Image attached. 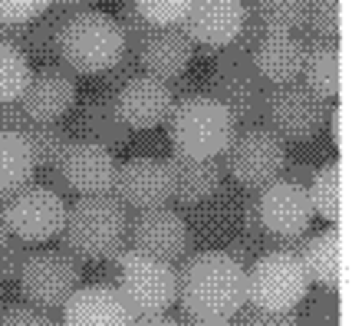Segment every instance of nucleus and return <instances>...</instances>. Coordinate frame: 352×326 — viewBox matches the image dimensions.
Returning <instances> with one entry per match:
<instances>
[{
    "instance_id": "f257e3e1",
    "label": "nucleus",
    "mask_w": 352,
    "mask_h": 326,
    "mask_svg": "<svg viewBox=\"0 0 352 326\" xmlns=\"http://www.w3.org/2000/svg\"><path fill=\"white\" fill-rule=\"evenodd\" d=\"M178 274V300L191 323L234 320L247 303V270L228 250H204L184 257Z\"/></svg>"
},
{
    "instance_id": "f03ea898",
    "label": "nucleus",
    "mask_w": 352,
    "mask_h": 326,
    "mask_svg": "<svg viewBox=\"0 0 352 326\" xmlns=\"http://www.w3.org/2000/svg\"><path fill=\"white\" fill-rule=\"evenodd\" d=\"M60 241L66 254L76 261H99L106 264L129 241V211L112 195H86L66 208Z\"/></svg>"
},
{
    "instance_id": "7ed1b4c3",
    "label": "nucleus",
    "mask_w": 352,
    "mask_h": 326,
    "mask_svg": "<svg viewBox=\"0 0 352 326\" xmlns=\"http://www.w3.org/2000/svg\"><path fill=\"white\" fill-rule=\"evenodd\" d=\"M125 40L112 14H102L96 7L66 10L56 33V56L69 73L79 76H99L122 56Z\"/></svg>"
},
{
    "instance_id": "20e7f679",
    "label": "nucleus",
    "mask_w": 352,
    "mask_h": 326,
    "mask_svg": "<svg viewBox=\"0 0 352 326\" xmlns=\"http://www.w3.org/2000/svg\"><path fill=\"white\" fill-rule=\"evenodd\" d=\"M261 30L244 20L241 36L221 47L214 53V69H211V93L221 106L230 112V119L237 125H254L263 112V93L267 83L257 76L254 63H250V50L257 43Z\"/></svg>"
},
{
    "instance_id": "39448f33",
    "label": "nucleus",
    "mask_w": 352,
    "mask_h": 326,
    "mask_svg": "<svg viewBox=\"0 0 352 326\" xmlns=\"http://www.w3.org/2000/svg\"><path fill=\"white\" fill-rule=\"evenodd\" d=\"M165 125H168L171 152L178 158H221L237 132L230 112L208 93L175 99V109Z\"/></svg>"
},
{
    "instance_id": "423d86ee",
    "label": "nucleus",
    "mask_w": 352,
    "mask_h": 326,
    "mask_svg": "<svg viewBox=\"0 0 352 326\" xmlns=\"http://www.w3.org/2000/svg\"><path fill=\"white\" fill-rule=\"evenodd\" d=\"M116 264V280L112 287L122 294L129 310L135 316H155V313H168L178 303V274L175 264L155 261L148 254L138 250H119L112 257Z\"/></svg>"
},
{
    "instance_id": "0eeeda50",
    "label": "nucleus",
    "mask_w": 352,
    "mask_h": 326,
    "mask_svg": "<svg viewBox=\"0 0 352 326\" xmlns=\"http://www.w3.org/2000/svg\"><path fill=\"white\" fill-rule=\"evenodd\" d=\"M309 287L307 267L290 248L261 254L247 267V303L261 310H296L307 300Z\"/></svg>"
},
{
    "instance_id": "6e6552de",
    "label": "nucleus",
    "mask_w": 352,
    "mask_h": 326,
    "mask_svg": "<svg viewBox=\"0 0 352 326\" xmlns=\"http://www.w3.org/2000/svg\"><path fill=\"white\" fill-rule=\"evenodd\" d=\"M329 112H333L329 99H322L309 86L293 79V83L267 86L261 119L283 142H307L322 129V122L329 119Z\"/></svg>"
},
{
    "instance_id": "1a4fd4ad",
    "label": "nucleus",
    "mask_w": 352,
    "mask_h": 326,
    "mask_svg": "<svg viewBox=\"0 0 352 326\" xmlns=\"http://www.w3.org/2000/svg\"><path fill=\"white\" fill-rule=\"evenodd\" d=\"M254 204H257L263 241L300 250V241L313 224V204H309L307 185H296V182L280 175L254 195Z\"/></svg>"
},
{
    "instance_id": "9d476101",
    "label": "nucleus",
    "mask_w": 352,
    "mask_h": 326,
    "mask_svg": "<svg viewBox=\"0 0 352 326\" xmlns=\"http://www.w3.org/2000/svg\"><path fill=\"white\" fill-rule=\"evenodd\" d=\"M228 175L247 191H261L287 169V142L274 135L267 125H247L234 132L228 152H224Z\"/></svg>"
},
{
    "instance_id": "9b49d317",
    "label": "nucleus",
    "mask_w": 352,
    "mask_h": 326,
    "mask_svg": "<svg viewBox=\"0 0 352 326\" xmlns=\"http://www.w3.org/2000/svg\"><path fill=\"white\" fill-rule=\"evenodd\" d=\"M20 290L40 310H60L82 283V267L66 250H30L27 264L20 270Z\"/></svg>"
},
{
    "instance_id": "f8f14e48",
    "label": "nucleus",
    "mask_w": 352,
    "mask_h": 326,
    "mask_svg": "<svg viewBox=\"0 0 352 326\" xmlns=\"http://www.w3.org/2000/svg\"><path fill=\"white\" fill-rule=\"evenodd\" d=\"M3 215H7V234L27 244H43L50 237H60L66 221V202L53 188L27 185L3 202Z\"/></svg>"
},
{
    "instance_id": "ddd939ff",
    "label": "nucleus",
    "mask_w": 352,
    "mask_h": 326,
    "mask_svg": "<svg viewBox=\"0 0 352 326\" xmlns=\"http://www.w3.org/2000/svg\"><path fill=\"white\" fill-rule=\"evenodd\" d=\"M116 171H119V162L109 149L86 139H73L66 145L63 158L56 162L53 175H56L60 188L86 198V195H112Z\"/></svg>"
},
{
    "instance_id": "4468645a",
    "label": "nucleus",
    "mask_w": 352,
    "mask_h": 326,
    "mask_svg": "<svg viewBox=\"0 0 352 326\" xmlns=\"http://www.w3.org/2000/svg\"><path fill=\"white\" fill-rule=\"evenodd\" d=\"M112 198L125 211H152V208H168L175 202L171 191L168 162L162 158H129L116 171Z\"/></svg>"
},
{
    "instance_id": "2eb2a0df",
    "label": "nucleus",
    "mask_w": 352,
    "mask_h": 326,
    "mask_svg": "<svg viewBox=\"0 0 352 326\" xmlns=\"http://www.w3.org/2000/svg\"><path fill=\"white\" fill-rule=\"evenodd\" d=\"M129 244L138 254H148L155 261L178 264L188 257L191 231L184 224V217L171 208H152V211H138L135 221L129 224Z\"/></svg>"
},
{
    "instance_id": "dca6fc26",
    "label": "nucleus",
    "mask_w": 352,
    "mask_h": 326,
    "mask_svg": "<svg viewBox=\"0 0 352 326\" xmlns=\"http://www.w3.org/2000/svg\"><path fill=\"white\" fill-rule=\"evenodd\" d=\"M112 102H116L119 119L132 132H145V129L168 122L171 109H175V89L171 83H162L148 73H135L112 93Z\"/></svg>"
},
{
    "instance_id": "f3484780",
    "label": "nucleus",
    "mask_w": 352,
    "mask_h": 326,
    "mask_svg": "<svg viewBox=\"0 0 352 326\" xmlns=\"http://www.w3.org/2000/svg\"><path fill=\"white\" fill-rule=\"evenodd\" d=\"M247 20L244 0H191L188 14L182 20V30L191 43L208 50H221L234 43Z\"/></svg>"
},
{
    "instance_id": "a211bd4d",
    "label": "nucleus",
    "mask_w": 352,
    "mask_h": 326,
    "mask_svg": "<svg viewBox=\"0 0 352 326\" xmlns=\"http://www.w3.org/2000/svg\"><path fill=\"white\" fill-rule=\"evenodd\" d=\"M76 106V73L66 66H40L20 96V109L30 122H60Z\"/></svg>"
},
{
    "instance_id": "6ab92c4d",
    "label": "nucleus",
    "mask_w": 352,
    "mask_h": 326,
    "mask_svg": "<svg viewBox=\"0 0 352 326\" xmlns=\"http://www.w3.org/2000/svg\"><path fill=\"white\" fill-rule=\"evenodd\" d=\"M60 310V326H132L135 320V313L129 310V303L112 283H79Z\"/></svg>"
},
{
    "instance_id": "aec40b11",
    "label": "nucleus",
    "mask_w": 352,
    "mask_h": 326,
    "mask_svg": "<svg viewBox=\"0 0 352 326\" xmlns=\"http://www.w3.org/2000/svg\"><path fill=\"white\" fill-rule=\"evenodd\" d=\"M300 261L307 267L309 283H320L322 290L339 294L349 277V248H346V234L336 228H326L320 234H303L300 241Z\"/></svg>"
},
{
    "instance_id": "412c9836",
    "label": "nucleus",
    "mask_w": 352,
    "mask_h": 326,
    "mask_svg": "<svg viewBox=\"0 0 352 326\" xmlns=\"http://www.w3.org/2000/svg\"><path fill=\"white\" fill-rule=\"evenodd\" d=\"M135 56L142 73L171 83V79H182L184 69L191 66L195 43L184 36L182 27H152L145 33V40L138 43Z\"/></svg>"
},
{
    "instance_id": "4be33fe9",
    "label": "nucleus",
    "mask_w": 352,
    "mask_h": 326,
    "mask_svg": "<svg viewBox=\"0 0 352 326\" xmlns=\"http://www.w3.org/2000/svg\"><path fill=\"white\" fill-rule=\"evenodd\" d=\"M73 132H76L79 139L96 142V145L109 149V152L125 149L129 139H132V129L119 119L116 102H112V93H106V89L89 93V96H82V99H79Z\"/></svg>"
},
{
    "instance_id": "5701e85b",
    "label": "nucleus",
    "mask_w": 352,
    "mask_h": 326,
    "mask_svg": "<svg viewBox=\"0 0 352 326\" xmlns=\"http://www.w3.org/2000/svg\"><path fill=\"white\" fill-rule=\"evenodd\" d=\"M303 56H307V47L296 33H261L250 50V63L267 86L300 79Z\"/></svg>"
},
{
    "instance_id": "b1692460",
    "label": "nucleus",
    "mask_w": 352,
    "mask_h": 326,
    "mask_svg": "<svg viewBox=\"0 0 352 326\" xmlns=\"http://www.w3.org/2000/svg\"><path fill=\"white\" fill-rule=\"evenodd\" d=\"M171 171V191H175V202L182 204H201L208 198H214L217 188H221V178H224V169L217 158H178L171 155L165 158Z\"/></svg>"
},
{
    "instance_id": "393cba45",
    "label": "nucleus",
    "mask_w": 352,
    "mask_h": 326,
    "mask_svg": "<svg viewBox=\"0 0 352 326\" xmlns=\"http://www.w3.org/2000/svg\"><path fill=\"white\" fill-rule=\"evenodd\" d=\"M307 56H303V69L300 79L322 99H336L342 93V76H346V56H342V43L339 40H313L303 43Z\"/></svg>"
},
{
    "instance_id": "a878e982",
    "label": "nucleus",
    "mask_w": 352,
    "mask_h": 326,
    "mask_svg": "<svg viewBox=\"0 0 352 326\" xmlns=\"http://www.w3.org/2000/svg\"><path fill=\"white\" fill-rule=\"evenodd\" d=\"M309 204H313V215L326 217V221H342L346 215V204H349V169L346 162L336 158L329 165H322L320 171H313L309 178Z\"/></svg>"
},
{
    "instance_id": "bb28decb",
    "label": "nucleus",
    "mask_w": 352,
    "mask_h": 326,
    "mask_svg": "<svg viewBox=\"0 0 352 326\" xmlns=\"http://www.w3.org/2000/svg\"><path fill=\"white\" fill-rule=\"evenodd\" d=\"M36 162H33L30 142L23 132H0V198L7 202L20 188L33 185Z\"/></svg>"
},
{
    "instance_id": "cd10ccee",
    "label": "nucleus",
    "mask_w": 352,
    "mask_h": 326,
    "mask_svg": "<svg viewBox=\"0 0 352 326\" xmlns=\"http://www.w3.org/2000/svg\"><path fill=\"white\" fill-rule=\"evenodd\" d=\"M309 0H250L247 20L261 33H296L307 23Z\"/></svg>"
},
{
    "instance_id": "c85d7f7f",
    "label": "nucleus",
    "mask_w": 352,
    "mask_h": 326,
    "mask_svg": "<svg viewBox=\"0 0 352 326\" xmlns=\"http://www.w3.org/2000/svg\"><path fill=\"white\" fill-rule=\"evenodd\" d=\"M23 135L30 142V152H33V162L36 169H56V162L63 158L66 145L73 142V135L63 129L60 122H30L23 129Z\"/></svg>"
},
{
    "instance_id": "c756f323",
    "label": "nucleus",
    "mask_w": 352,
    "mask_h": 326,
    "mask_svg": "<svg viewBox=\"0 0 352 326\" xmlns=\"http://www.w3.org/2000/svg\"><path fill=\"white\" fill-rule=\"evenodd\" d=\"M30 56L14 43H0V102H16L30 83Z\"/></svg>"
},
{
    "instance_id": "7c9ffc66",
    "label": "nucleus",
    "mask_w": 352,
    "mask_h": 326,
    "mask_svg": "<svg viewBox=\"0 0 352 326\" xmlns=\"http://www.w3.org/2000/svg\"><path fill=\"white\" fill-rule=\"evenodd\" d=\"M303 30L322 40H339L342 36V0H309Z\"/></svg>"
},
{
    "instance_id": "2f4dec72",
    "label": "nucleus",
    "mask_w": 352,
    "mask_h": 326,
    "mask_svg": "<svg viewBox=\"0 0 352 326\" xmlns=\"http://www.w3.org/2000/svg\"><path fill=\"white\" fill-rule=\"evenodd\" d=\"M148 27H182L191 0H132Z\"/></svg>"
},
{
    "instance_id": "473e14b6",
    "label": "nucleus",
    "mask_w": 352,
    "mask_h": 326,
    "mask_svg": "<svg viewBox=\"0 0 352 326\" xmlns=\"http://www.w3.org/2000/svg\"><path fill=\"white\" fill-rule=\"evenodd\" d=\"M27 257H30V244L14 237V234H7L0 241V280H10V283L20 280V270L27 264Z\"/></svg>"
},
{
    "instance_id": "72a5a7b5",
    "label": "nucleus",
    "mask_w": 352,
    "mask_h": 326,
    "mask_svg": "<svg viewBox=\"0 0 352 326\" xmlns=\"http://www.w3.org/2000/svg\"><path fill=\"white\" fill-rule=\"evenodd\" d=\"M116 23H119V30H122L125 50H138V43L145 40V33L152 30V27L142 20V14L135 10L132 0H122V7H119V14H116Z\"/></svg>"
},
{
    "instance_id": "f704fd0d",
    "label": "nucleus",
    "mask_w": 352,
    "mask_h": 326,
    "mask_svg": "<svg viewBox=\"0 0 352 326\" xmlns=\"http://www.w3.org/2000/svg\"><path fill=\"white\" fill-rule=\"evenodd\" d=\"M237 316H241L237 326H300L293 310H261V307H250V303H244Z\"/></svg>"
},
{
    "instance_id": "c9c22d12",
    "label": "nucleus",
    "mask_w": 352,
    "mask_h": 326,
    "mask_svg": "<svg viewBox=\"0 0 352 326\" xmlns=\"http://www.w3.org/2000/svg\"><path fill=\"white\" fill-rule=\"evenodd\" d=\"M50 10V0H0V20L3 23H30Z\"/></svg>"
},
{
    "instance_id": "e433bc0d",
    "label": "nucleus",
    "mask_w": 352,
    "mask_h": 326,
    "mask_svg": "<svg viewBox=\"0 0 352 326\" xmlns=\"http://www.w3.org/2000/svg\"><path fill=\"white\" fill-rule=\"evenodd\" d=\"M135 73H142V69H138L135 50H122V56L112 63L106 73H99V76H102V86H106V93H116V89L122 86L125 79H132Z\"/></svg>"
},
{
    "instance_id": "4c0bfd02",
    "label": "nucleus",
    "mask_w": 352,
    "mask_h": 326,
    "mask_svg": "<svg viewBox=\"0 0 352 326\" xmlns=\"http://www.w3.org/2000/svg\"><path fill=\"white\" fill-rule=\"evenodd\" d=\"M0 326H60L53 323V316L46 310H40V307H10V310H3V316H0Z\"/></svg>"
},
{
    "instance_id": "58836bf2",
    "label": "nucleus",
    "mask_w": 352,
    "mask_h": 326,
    "mask_svg": "<svg viewBox=\"0 0 352 326\" xmlns=\"http://www.w3.org/2000/svg\"><path fill=\"white\" fill-rule=\"evenodd\" d=\"M30 125V119L23 116L20 99L16 102H0V132H23Z\"/></svg>"
},
{
    "instance_id": "ea45409f",
    "label": "nucleus",
    "mask_w": 352,
    "mask_h": 326,
    "mask_svg": "<svg viewBox=\"0 0 352 326\" xmlns=\"http://www.w3.org/2000/svg\"><path fill=\"white\" fill-rule=\"evenodd\" d=\"M0 43H14L23 50V23H3L0 20Z\"/></svg>"
},
{
    "instance_id": "a19ab883",
    "label": "nucleus",
    "mask_w": 352,
    "mask_h": 326,
    "mask_svg": "<svg viewBox=\"0 0 352 326\" xmlns=\"http://www.w3.org/2000/svg\"><path fill=\"white\" fill-rule=\"evenodd\" d=\"M132 326H182V323L171 320V316H165V313H155V316H135Z\"/></svg>"
},
{
    "instance_id": "79ce46f5",
    "label": "nucleus",
    "mask_w": 352,
    "mask_h": 326,
    "mask_svg": "<svg viewBox=\"0 0 352 326\" xmlns=\"http://www.w3.org/2000/svg\"><path fill=\"white\" fill-rule=\"evenodd\" d=\"M92 0H50V7L56 10H79V7H89Z\"/></svg>"
},
{
    "instance_id": "37998d69",
    "label": "nucleus",
    "mask_w": 352,
    "mask_h": 326,
    "mask_svg": "<svg viewBox=\"0 0 352 326\" xmlns=\"http://www.w3.org/2000/svg\"><path fill=\"white\" fill-rule=\"evenodd\" d=\"M7 237V215H3V198H0V241Z\"/></svg>"
},
{
    "instance_id": "c03bdc74",
    "label": "nucleus",
    "mask_w": 352,
    "mask_h": 326,
    "mask_svg": "<svg viewBox=\"0 0 352 326\" xmlns=\"http://www.w3.org/2000/svg\"><path fill=\"white\" fill-rule=\"evenodd\" d=\"M195 326H237L234 320H208V323H195Z\"/></svg>"
}]
</instances>
